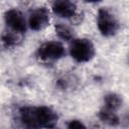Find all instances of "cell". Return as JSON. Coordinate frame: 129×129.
Here are the masks:
<instances>
[{"label":"cell","instance_id":"6da1fadb","mask_svg":"<svg viewBox=\"0 0 129 129\" xmlns=\"http://www.w3.org/2000/svg\"><path fill=\"white\" fill-rule=\"evenodd\" d=\"M18 119L26 128H51L56 125L58 115L47 106H24L18 111Z\"/></svg>","mask_w":129,"mask_h":129},{"label":"cell","instance_id":"7a4b0ae2","mask_svg":"<svg viewBox=\"0 0 129 129\" xmlns=\"http://www.w3.org/2000/svg\"><path fill=\"white\" fill-rule=\"evenodd\" d=\"M70 54L78 62H87L95 55V46L88 38H74L70 44Z\"/></svg>","mask_w":129,"mask_h":129},{"label":"cell","instance_id":"3957f363","mask_svg":"<svg viewBox=\"0 0 129 129\" xmlns=\"http://www.w3.org/2000/svg\"><path fill=\"white\" fill-rule=\"evenodd\" d=\"M97 26L103 36L110 37L119 30V21L108 8H100L97 14Z\"/></svg>","mask_w":129,"mask_h":129},{"label":"cell","instance_id":"277c9868","mask_svg":"<svg viewBox=\"0 0 129 129\" xmlns=\"http://www.w3.org/2000/svg\"><path fill=\"white\" fill-rule=\"evenodd\" d=\"M36 55L43 61H54L66 55V48L59 41H46L36 51Z\"/></svg>","mask_w":129,"mask_h":129},{"label":"cell","instance_id":"5b68a950","mask_svg":"<svg viewBox=\"0 0 129 129\" xmlns=\"http://www.w3.org/2000/svg\"><path fill=\"white\" fill-rule=\"evenodd\" d=\"M51 9L56 16L66 19L74 18L77 15V4L74 0H53Z\"/></svg>","mask_w":129,"mask_h":129},{"label":"cell","instance_id":"8992f818","mask_svg":"<svg viewBox=\"0 0 129 129\" xmlns=\"http://www.w3.org/2000/svg\"><path fill=\"white\" fill-rule=\"evenodd\" d=\"M4 20L9 29L14 31L24 33L26 30V20L23 14L17 9H10L7 10L4 14Z\"/></svg>","mask_w":129,"mask_h":129},{"label":"cell","instance_id":"52a82bcc","mask_svg":"<svg viewBox=\"0 0 129 129\" xmlns=\"http://www.w3.org/2000/svg\"><path fill=\"white\" fill-rule=\"evenodd\" d=\"M49 24V12L44 7L34 9L28 18V26L34 30L39 31L44 29Z\"/></svg>","mask_w":129,"mask_h":129},{"label":"cell","instance_id":"ba28073f","mask_svg":"<svg viewBox=\"0 0 129 129\" xmlns=\"http://www.w3.org/2000/svg\"><path fill=\"white\" fill-rule=\"evenodd\" d=\"M22 34L23 33H20V32H17V31L7 28L6 30H4V32L1 35V41L7 47L17 46L23 40Z\"/></svg>","mask_w":129,"mask_h":129},{"label":"cell","instance_id":"9c48e42d","mask_svg":"<svg viewBox=\"0 0 129 129\" xmlns=\"http://www.w3.org/2000/svg\"><path fill=\"white\" fill-rule=\"evenodd\" d=\"M122 97L116 93H109L104 97V108L106 109L116 112L122 107Z\"/></svg>","mask_w":129,"mask_h":129},{"label":"cell","instance_id":"30bf717a","mask_svg":"<svg viewBox=\"0 0 129 129\" xmlns=\"http://www.w3.org/2000/svg\"><path fill=\"white\" fill-rule=\"evenodd\" d=\"M98 117L102 122H104L108 125H111V126L118 125L119 121H120L119 117H118V115L116 114L115 111H112V110H109V109H106V108H103L99 111Z\"/></svg>","mask_w":129,"mask_h":129},{"label":"cell","instance_id":"8fae6325","mask_svg":"<svg viewBox=\"0 0 129 129\" xmlns=\"http://www.w3.org/2000/svg\"><path fill=\"white\" fill-rule=\"evenodd\" d=\"M54 29H55L56 35L60 39L66 40V41H70L74 39V30L70 26L62 24V23H58L55 25Z\"/></svg>","mask_w":129,"mask_h":129},{"label":"cell","instance_id":"7c38bea8","mask_svg":"<svg viewBox=\"0 0 129 129\" xmlns=\"http://www.w3.org/2000/svg\"><path fill=\"white\" fill-rule=\"evenodd\" d=\"M67 127L70 129H75V128H86L85 124L80 121V120H71L67 124Z\"/></svg>","mask_w":129,"mask_h":129},{"label":"cell","instance_id":"4fadbf2b","mask_svg":"<svg viewBox=\"0 0 129 129\" xmlns=\"http://www.w3.org/2000/svg\"><path fill=\"white\" fill-rule=\"evenodd\" d=\"M86 2H89V3H97V2H100L102 0H85Z\"/></svg>","mask_w":129,"mask_h":129}]
</instances>
